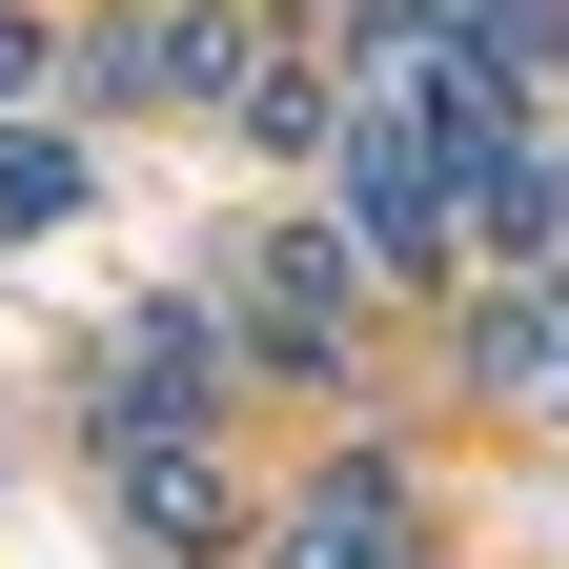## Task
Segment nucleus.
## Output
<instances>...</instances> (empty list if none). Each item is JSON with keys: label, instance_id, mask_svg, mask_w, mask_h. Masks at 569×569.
Masks as SVG:
<instances>
[{"label": "nucleus", "instance_id": "f257e3e1", "mask_svg": "<svg viewBox=\"0 0 569 569\" xmlns=\"http://www.w3.org/2000/svg\"><path fill=\"white\" fill-rule=\"evenodd\" d=\"M264 569H407V468H387V448L306 468V509H284V549H264Z\"/></svg>", "mask_w": 569, "mask_h": 569}, {"label": "nucleus", "instance_id": "f03ea898", "mask_svg": "<svg viewBox=\"0 0 569 569\" xmlns=\"http://www.w3.org/2000/svg\"><path fill=\"white\" fill-rule=\"evenodd\" d=\"M346 224H367V244H448V163H427V142H407V102H367V122H346Z\"/></svg>", "mask_w": 569, "mask_h": 569}, {"label": "nucleus", "instance_id": "7ed1b4c3", "mask_svg": "<svg viewBox=\"0 0 569 569\" xmlns=\"http://www.w3.org/2000/svg\"><path fill=\"white\" fill-rule=\"evenodd\" d=\"M264 326H284V367H326V346L367 326V264H346L326 224H284V244H264Z\"/></svg>", "mask_w": 569, "mask_h": 569}]
</instances>
